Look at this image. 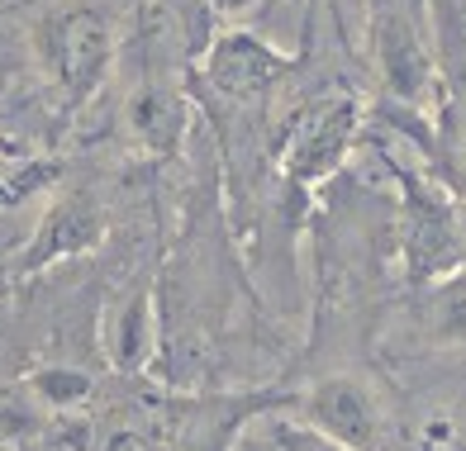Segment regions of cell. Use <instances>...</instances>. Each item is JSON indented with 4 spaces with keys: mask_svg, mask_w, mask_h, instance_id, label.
<instances>
[{
    "mask_svg": "<svg viewBox=\"0 0 466 451\" xmlns=\"http://www.w3.org/2000/svg\"><path fill=\"white\" fill-rule=\"evenodd\" d=\"M405 262H410V281L419 286L448 281L466 262L461 209L423 181H405Z\"/></svg>",
    "mask_w": 466,
    "mask_h": 451,
    "instance_id": "obj_1",
    "label": "cell"
},
{
    "mask_svg": "<svg viewBox=\"0 0 466 451\" xmlns=\"http://www.w3.org/2000/svg\"><path fill=\"white\" fill-rule=\"evenodd\" d=\"M309 427L319 437L348 446V451H386L390 446V423L380 414L371 390L352 376H329L305 395Z\"/></svg>",
    "mask_w": 466,
    "mask_h": 451,
    "instance_id": "obj_2",
    "label": "cell"
},
{
    "mask_svg": "<svg viewBox=\"0 0 466 451\" xmlns=\"http://www.w3.org/2000/svg\"><path fill=\"white\" fill-rule=\"evenodd\" d=\"M352 128H357V100H329L319 115L305 124V134L295 138V153H290V176L295 181H314L324 176L329 166L343 162L348 143H352Z\"/></svg>",
    "mask_w": 466,
    "mask_h": 451,
    "instance_id": "obj_3",
    "label": "cell"
},
{
    "mask_svg": "<svg viewBox=\"0 0 466 451\" xmlns=\"http://www.w3.org/2000/svg\"><path fill=\"white\" fill-rule=\"evenodd\" d=\"M209 76H215L219 91L248 95V91H262V85H271L281 76V57L248 34H228L215 48V57H209Z\"/></svg>",
    "mask_w": 466,
    "mask_h": 451,
    "instance_id": "obj_4",
    "label": "cell"
},
{
    "mask_svg": "<svg viewBox=\"0 0 466 451\" xmlns=\"http://www.w3.org/2000/svg\"><path fill=\"white\" fill-rule=\"evenodd\" d=\"M53 53H57V67L67 76L76 91L100 76L105 57H110V38H105V25L96 15H72L57 25V38H53Z\"/></svg>",
    "mask_w": 466,
    "mask_h": 451,
    "instance_id": "obj_5",
    "label": "cell"
},
{
    "mask_svg": "<svg viewBox=\"0 0 466 451\" xmlns=\"http://www.w3.org/2000/svg\"><path fill=\"white\" fill-rule=\"evenodd\" d=\"M423 333L433 347H457L466 342V276L438 281L423 299Z\"/></svg>",
    "mask_w": 466,
    "mask_h": 451,
    "instance_id": "obj_6",
    "label": "cell"
},
{
    "mask_svg": "<svg viewBox=\"0 0 466 451\" xmlns=\"http://www.w3.org/2000/svg\"><path fill=\"white\" fill-rule=\"evenodd\" d=\"M433 29H438V72H442L452 100L466 115V19H461V10L452 5V0H438Z\"/></svg>",
    "mask_w": 466,
    "mask_h": 451,
    "instance_id": "obj_7",
    "label": "cell"
},
{
    "mask_svg": "<svg viewBox=\"0 0 466 451\" xmlns=\"http://www.w3.org/2000/svg\"><path fill=\"white\" fill-rule=\"evenodd\" d=\"M277 442H281V451H348V446L319 437L314 427H277Z\"/></svg>",
    "mask_w": 466,
    "mask_h": 451,
    "instance_id": "obj_8",
    "label": "cell"
},
{
    "mask_svg": "<svg viewBox=\"0 0 466 451\" xmlns=\"http://www.w3.org/2000/svg\"><path fill=\"white\" fill-rule=\"evenodd\" d=\"M38 385H44V395H48V399H57V404L81 399V395L91 390V385H86V376H72V371H48V376L38 380Z\"/></svg>",
    "mask_w": 466,
    "mask_h": 451,
    "instance_id": "obj_9",
    "label": "cell"
},
{
    "mask_svg": "<svg viewBox=\"0 0 466 451\" xmlns=\"http://www.w3.org/2000/svg\"><path fill=\"white\" fill-rule=\"evenodd\" d=\"M224 10H238V5H252V0H219Z\"/></svg>",
    "mask_w": 466,
    "mask_h": 451,
    "instance_id": "obj_10",
    "label": "cell"
},
{
    "mask_svg": "<svg viewBox=\"0 0 466 451\" xmlns=\"http://www.w3.org/2000/svg\"><path fill=\"white\" fill-rule=\"evenodd\" d=\"M461 171H466V147H461Z\"/></svg>",
    "mask_w": 466,
    "mask_h": 451,
    "instance_id": "obj_11",
    "label": "cell"
}]
</instances>
